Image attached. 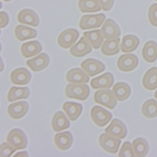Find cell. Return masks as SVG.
I'll return each mask as SVG.
<instances>
[{
  "label": "cell",
  "mask_w": 157,
  "mask_h": 157,
  "mask_svg": "<svg viewBox=\"0 0 157 157\" xmlns=\"http://www.w3.org/2000/svg\"><path fill=\"white\" fill-rule=\"evenodd\" d=\"M18 23L37 27L39 24V18L37 14L30 9H23L21 10L17 15Z\"/></svg>",
  "instance_id": "cell-13"
},
{
  "label": "cell",
  "mask_w": 157,
  "mask_h": 157,
  "mask_svg": "<svg viewBox=\"0 0 157 157\" xmlns=\"http://www.w3.org/2000/svg\"><path fill=\"white\" fill-rule=\"evenodd\" d=\"M31 78V73L25 68L15 69L11 73L10 76L11 83L17 85H25L28 84L30 82Z\"/></svg>",
  "instance_id": "cell-18"
},
{
  "label": "cell",
  "mask_w": 157,
  "mask_h": 157,
  "mask_svg": "<svg viewBox=\"0 0 157 157\" xmlns=\"http://www.w3.org/2000/svg\"><path fill=\"white\" fill-rule=\"evenodd\" d=\"M94 101L110 109H114L117 105V100L109 89H102L96 91L94 95Z\"/></svg>",
  "instance_id": "cell-3"
},
{
  "label": "cell",
  "mask_w": 157,
  "mask_h": 157,
  "mask_svg": "<svg viewBox=\"0 0 157 157\" xmlns=\"http://www.w3.org/2000/svg\"><path fill=\"white\" fill-rule=\"evenodd\" d=\"M83 35L94 49H99L104 43V37L100 29L86 31Z\"/></svg>",
  "instance_id": "cell-27"
},
{
  "label": "cell",
  "mask_w": 157,
  "mask_h": 157,
  "mask_svg": "<svg viewBox=\"0 0 157 157\" xmlns=\"http://www.w3.org/2000/svg\"><path fill=\"white\" fill-rule=\"evenodd\" d=\"M142 85L150 91L157 88V67H153L146 72L143 77Z\"/></svg>",
  "instance_id": "cell-26"
},
{
  "label": "cell",
  "mask_w": 157,
  "mask_h": 157,
  "mask_svg": "<svg viewBox=\"0 0 157 157\" xmlns=\"http://www.w3.org/2000/svg\"><path fill=\"white\" fill-rule=\"evenodd\" d=\"M9 23V17L8 14L5 11L0 12V27L5 28Z\"/></svg>",
  "instance_id": "cell-38"
},
{
  "label": "cell",
  "mask_w": 157,
  "mask_h": 157,
  "mask_svg": "<svg viewBox=\"0 0 157 157\" xmlns=\"http://www.w3.org/2000/svg\"><path fill=\"white\" fill-rule=\"evenodd\" d=\"M50 59L46 53H42L36 57L26 61V65L34 72L40 71L49 65Z\"/></svg>",
  "instance_id": "cell-12"
},
{
  "label": "cell",
  "mask_w": 157,
  "mask_h": 157,
  "mask_svg": "<svg viewBox=\"0 0 157 157\" xmlns=\"http://www.w3.org/2000/svg\"><path fill=\"white\" fill-rule=\"evenodd\" d=\"M56 147L61 151L69 149L73 144V136L70 132H64L57 133L54 138Z\"/></svg>",
  "instance_id": "cell-19"
},
{
  "label": "cell",
  "mask_w": 157,
  "mask_h": 157,
  "mask_svg": "<svg viewBox=\"0 0 157 157\" xmlns=\"http://www.w3.org/2000/svg\"><path fill=\"white\" fill-rule=\"evenodd\" d=\"M154 97L156 99H157V90L155 92V94H154Z\"/></svg>",
  "instance_id": "cell-40"
},
{
  "label": "cell",
  "mask_w": 157,
  "mask_h": 157,
  "mask_svg": "<svg viewBox=\"0 0 157 157\" xmlns=\"http://www.w3.org/2000/svg\"><path fill=\"white\" fill-rule=\"evenodd\" d=\"M139 44L138 38L133 35H125L121 43V50L123 53H130L134 52Z\"/></svg>",
  "instance_id": "cell-28"
},
{
  "label": "cell",
  "mask_w": 157,
  "mask_h": 157,
  "mask_svg": "<svg viewBox=\"0 0 157 157\" xmlns=\"http://www.w3.org/2000/svg\"><path fill=\"white\" fill-rule=\"evenodd\" d=\"M79 37V33L74 28H69L62 31L57 38V43L62 48L67 49L73 46Z\"/></svg>",
  "instance_id": "cell-6"
},
{
  "label": "cell",
  "mask_w": 157,
  "mask_h": 157,
  "mask_svg": "<svg viewBox=\"0 0 157 157\" xmlns=\"http://www.w3.org/2000/svg\"><path fill=\"white\" fill-rule=\"evenodd\" d=\"M0 149H1L0 150V154H1L2 157H9L11 156L15 151H17L8 142L2 144Z\"/></svg>",
  "instance_id": "cell-36"
},
{
  "label": "cell",
  "mask_w": 157,
  "mask_h": 157,
  "mask_svg": "<svg viewBox=\"0 0 157 157\" xmlns=\"http://www.w3.org/2000/svg\"><path fill=\"white\" fill-rule=\"evenodd\" d=\"M135 156L136 157L145 156L149 150V145L147 141L142 138H138L132 142Z\"/></svg>",
  "instance_id": "cell-32"
},
{
  "label": "cell",
  "mask_w": 157,
  "mask_h": 157,
  "mask_svg": "<svg viewBox=\"0 0 157 157\" xmlns=\"http://www.w3.org/2000/svg\"><path fill=\"white\" fill-rule=\"evenodd\" d=\"M148 18L153 26L157 27V3H153L149 7Z\"/></svg>",
  "instance_id": "cell-34"
},
{
  "label": "cell",
  "mask_w": 157,
  "mask_h": 157,
  "mask_svg": "<svg viewBox=\"0 0 157 157\" xmlns=\"http://www.w3.org/2000/svg\"><path fill=\"white\" fill-rule=\"evenodd\" d=\"M3 1H4V2H7L11 1V0H3Z\"/></svg>",
  "instance_id": "cell-41"
},
{
  "label": "cell",
  "mask_w": 157,
  "mask_h": 157,
  "mask_svg": "<svg viewBox=\"0 0 157 157\" xmlns=\"http://www.w3.org/2000/svg\"><path fill=\"white\" fill-rule=\"evenodd\" d=\"M51 126L54 132H60L69 128L70 122L64 113L60 111L54 115L52 118Z\"/></svg>",
  "instance_id": "cell-21"
},
{
  "label": "cell",
  "mask_w": 157,
  "mask_h": 157,
  "mask_svg": "<svg viewBox=\"0 0 157 157\" xmlns=\"http://www.w3.org/2000/svg\"><path fill=\"white\" fill-rule=\"evenodd\" d=\"M114 1L115 0H99L102 10L104 11H108L113 8Z\"/></svg>",
  "instance_id": "cell-37"
},
{
  "label": "cell",
  "mask_w": 157,
  "mask_h": 157,
  "mask_svg": "<svg viewBox=\"0 0 157 157\" xmlns=\"http://www.w3.org/2000/svg\"><path fill=\"white\" fill-rule=\"evenodd\" d=\"M91 52L92 46L84 36L81 38L75 45L71 47L69 50L70 55L76 58L83 57L90 53Z\"/></svg>",
  "instance_id": "cell-15"
},
{
  "label": "cell",
  "mask_w": 157,
  "mask_h": 157,
  "mask_svg": "<svg viewBox=\"0 0 157 157\" xmlns=\"http://www.w3.org/2000/svg\"><path fill=\"white\" fill-rule=\"evenodd\" d=\"M6 142L16 150L25 148L28 144L25 133L18 128H14L10 131L6 136Z\"/></svg>",
  "instance_id": "cell-2"
},
{
  "label": "cell",
  "mask_w": 157,
  "mask_h": 157,
  "mask_svg": "<svg viewBox=\"0 0 157 157\" xmlns=\"http://www.w3.org/2000/svg\"><path fill=\"white\" fill-rule=\"evenodd\" d=\"M78 8L81 13H94L102 10L99 0H79Z\"/></svg>",
  "instance_id": "cell-31"
},
{
  "label": "cell",
  "mask_w": 157,
  "mask_h": 157,
  "mask_svg": "<svg viewBox=\"0 0 157 157\" xmlns=\"http://www.w3.org/2000/svg\"><path fill=\"white\" fill-rule=\"evenodd\" d=\"M141 55L146 62H155L157 59V43L154 41H147L143 47Z\"/></svg>",
  "instance_id": "cell-25"
},
{
  "label": "cell",
  "mask_w": 157,
  "mask_h": 157,
  "mask_svg": "<svg viewBox=\"0 0 157 157\" xmlns=\"http://www.w3.org/2000/svg\"><path fill=\"white\" fill-rule=\"evenodd\" d=\"M67 82L75 84H85L89 82V75L81 68H73L70 70L66 75Z\"/></svg>",
  "instance_id": "cell-17"
},
{
  "label": "cell",
  "mask_w": 157,
  "mask_h": 157,
  "mask_svg": "<svg viewBox=\"0 0 157 157\" xmlns=\"http://www.w3.org/2000/svg\"><path fill=\"white\" fill-rule=\"evenodd\" d=\"M138 65V59L135 55L128 53L121 55L117 61L118 68L123 72H130Z\"/></svg>",
  "instance_id": "cell-8"
},
{
  "label": "cell",
  "mask_w": 157,
  "mask_h": 157,
  "mask_svg": "<svg viewBox=\"0 0 157 157\" xmlns=\"http://www.w3.org/2000/svg\"><path fill=\"white\" fill-rule=\"evenodd\" d=\"M28 156V155L26 151H21V152H19L17 154H15L14 156Z\"/></svg>",
  "instance_id": "cell-39"
},
{
  "label": "cell",
  "mask_w": 157,
  "mask_h": 157,
  "mask_svg": "<svg viewBox=\"0 0 157 157\" xmlns=\"http://www.w3.org/2000/svg\"><path fill=\"white\" fill-rule=\"evenodd\" d=\"M105 20L106 16L103 13L84 15L80 19L78 26L83 30L97 28L104 23Z\"/></svg>",
  "instance_id": "cell-5"
},
{
  "label": "cell",
  "mask_w": 157,
  "mask_h": 157,
  "mask_svg": "<svg viewBox=\"0 0 157 157\" xmlns=\"http://www.w3.org/2000/svg\"><path fill=\"white\" fill-rule=\"evenodd\" d=\"M90 115L93 123L98 127H105L113 117L111 113L99 106L92 108Z\"/></svg>",
  "instance_id": "cell-4"
},
{
  "label": "cell",
  "mask_w": 157,
  "mask_h": 157,
  "mask_svg": "<svg viewBox=\"0 0 157 157\" xmlns=\"http://www.w3.org/2000/svg\"><path fill=\"white\" fill-rule=\"evenodd\" d=\"M63 110L71 121H75L82 113V105L75 102H66L62 106Z\"/></svg>",
  "instance_id": "cell-23"
},
{
  "label": "cell",
  "mask_w": 157,
  "mask_h": 157,
  "mask_svg": "<svg viewBox=\"0 0 157 157\" xmlns=\"http://www.w3.org/2000/svg\"><path fill=\"white\" fill-rule=\"evenodd\" d=\"M120 38L113 40H106L104 41L101 47V53L105 56H113L119 52Z\"/></svg>",
  "instance_id": "cell-29"
},
{
  "label": "cell",
  "mask_w": 157,
  "mask_h": 157,
  "mask_svg": "<svg viewBox=\"0 0 157 157\" xmlns=\"http://www.w3.org/2000/svg\"><path fill=\"white\" fill-rule=\"evenodd\" d=\"M155 1H156V2H157V0H155Z\"/></svg>",
  "instance_id": "cell-42"
},
{
  "label": "cell",
  "mask_w": 157,
  "mask_h": 157,
  "mask_svg": "<svg viewBox=\"0 0 157 157\" xmlns=\"http://www.w3.org/2000/svg\"><path fill=\"white\" fill-rule=\"evenodd\" d=\"M14 36L18 41H23L37 36V30L23 25H18L14 30Z\"/></svg>",
  "instance_id": "cell-24"
},
{
  "label": "cell",
  "mask_w": 157,
  "mask_h": 157,
  "mask_svg": "<svg viewBox=\"0 0 157 157\" xmlns=\"http://www.w3.org/2000/svg\"><path fill=\"white\" fill-rule=\"evenodd\" d=\"M90 94L89 87L86 84H67L65 88V95L68 98L79 101L86 100Z\"/></svg>",
  "instance_id": "cell-1"
},
{
  "label": "cell",
  "mask_w": 157,
  "mask_h": 157,
  "mask_svg": "<svg viewBox=\"0 0 157 157\" xmlns=\"http://www.w3.org/2000/svg\"><path fill=\"white\" fill-rule=\"evenodd\" d=\"M28 104L26 101H18L10 105L7 108L9 117L18 120L23 117L28 110Z\"/></svg>",
  "instance_id": "cell-16"
},
{
  "label": "cell",
  "mask_w": 157,
  "mask_h": 157,
  "mask_svg": "<svg viewBox=\"0 0 157 157\" xmlns=\"http://www.w3.org/2000/svg\"><path fill=\"white\" fill-rule=\"evenodd\" d=\"M119 157L128 156L132 157L135 156L133 149L132 147V145L129 142H126L123 144L118 154Z\"/></svg>",
  "instance_id": "cell-35"
},
{
  "label": "cell",
  "mask_w": 157,
  "mask_h": 157,
  "mask_svg": "<svg viewBox=\"0 0 157 157\" xmlns=\"http://www.w3.org/2000/svg\"><path fill=\"white\" fill-rule=\"evenodd\" d=\"M42 50V44L38 41H31L23 43L20 48L21 54L25 58L33 57L40 53Z\"/></svg>",
  "instance_id": "cell-20"
},
{
  "label": "cell",
  "mask_w": 157,
  "mask_h": 157,
  "mask_svg": "<svg viewBox=\"0 0 157 157\" xmlns=\"http://www.w3.org/2000/svg\"><path fill=\"white\" fill-rule=\"evenodd\" d=\"M121 141L120 139L110 136L107 133H103L99 137V144L106 152L115 154L118 152Z\"/></svg>",
  "instance_id": "cell-7"
},
{
  "label": "cell",
  "mask_w": 157,
  "mask_h": 157,
  "mask_svg": "<svg viewBox=\"0 0 157 157\" xmlns=\"http://www.w3.org/2000/svg\"><path fill=\"white\" fill-rule=\"evenodd\" d=\"M141 113L147 118H154L157 117V101L153 99L146 101L141 106Z\"/></svg>",
  "instance_id": "cell-33"
},
{
  "label": "cell",
  "mask_w": 157,
  "mask_h": 157,
  "mask_svg": "<svg viewBox=\"0 0 157 157\" xmlns=\"http://www.w3.org/2000/svg\"><path fill=\"white\" fill-rule=\"evenodd\" d=\"M81 67L90 77L96 76L105 70V66L102 62L92 58L82 62Z\"/></svg>",
  "instance_id": "cell-10"
},
{
  "label": "cell",
  "mask_w": 157,
  "mask_h": 157,
  "mask_svg": "<svg viewBox=\"0 0 157 157\" xmlns=\"http://www.w3.org/2000/svg\"><path fill=\"white\" fill-rule=\"evenodd\" d=\"M131 91L130 86L124 82L116 83L112 89V93L115 98L120 102L127 100L131 95Z\"/></svg>",
  "instance_id": "cell-22"
},
{
  "label": "cell",
  "mask_w": 157,
  "mask_h": 157,
  "mask_svg": "<svg viewBox=\"0 0 157 157\" xmlns=\"http://www.w3.org/2000/svg\"><path fill=\"white\" fill-rule=\"evenodd\" d=\"M102 35L106 40H113L119 38L121 30L117 23L112 19L109 18L104 21L101 29Z\"/></svg>",
  "instance_id": "cell-9"
},
{
  "label": "cell",
  "mask_w": 157,
  "mask_h": 157,
  "mask_svg": "<svg viewBox=\"0 0 157 157\" xmlns=\"http://www.w3.org/2000/svg\"><path fill=\"white\" fill-rule=\"evenodd\" d=\"M105 133L118 139H123L127 135V128L119 120L114 119L105 130Z\"/></svg>",
  "instance_id": "cell-11"
},
{
  "label": "cell",
  "mask_w": 157,
  "mask_h": 157,
  "mask_svg": "<svg viewBox=\"0 0 157 157\" xmlns=\"http://www.w3.org/2000/svg\"><path fill=\"white\" fill-rule=\"evenodd\" d=\"M114 83V76L111 73H105L103 75L94 78L91 81L90 85L94 89H109Z\"/></svg>",
  "instance_id": "cell-14"
},
{
  "label": "cell",
  "mask_w": 157,
  "mask_h": 157,
  "mask_svg": "<svg viewBox=\"0 0 157 157\" xmlns=\"http://www.w3.org/2000/svg\"><path fill=\"white\" fill-rule=\"evenodd\" d=\"M30 95V90L27 87H11L8 93V102H13L20 99H26Z\"/></svg>",
  "instance_id": "cell-30"
}]
</instances>
